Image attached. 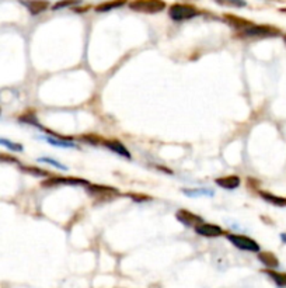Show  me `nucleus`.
Wrapping results in <instances>:
<instances>
[{
    "instance_id": "f257e3e1",
    "label": "nucleus",
    "mask_w": 286,
    "mask_h": 288,
    "mask_svg": "<svg viewBox=\"0 0 286 288\" xmlns=\"http://www.w3.org/2000/svg\"><path fill=\"white\" fill-rule=\"evenodd\" d=\"M240 34L245 38H272L280 34L279 28L273 26H265V24H254L243 30Z\"/></svg>"
},
{
    "instance_id": "f03ea898",
    "label": "nucleus",
    "mask_w": 286,
    "mask_h": 288,
    "mask_svg": "<svg viewBox=\"0 0 286 288\" xmlns=\"http://www.w3.org/2000/svg\"><path fill=\"white\" fill-rule=\"evenodd\" d=\"M169 16L174 21L191 20L194 17L199 16V10L192 5H184V3H176L169 7Z\"/></svg>"
},
{
    "instance_id": "7ed1b4c3",
    "label": "nucleus",
    "mask_w": 286,
    "mask_h": 288,
    "mask_svg": "<svg viewBox=\"0 0 286 288\" xmlns=\"http://www.w3.org/2000/svg\"><path fill=\"white\" fill-rule=\"evenodd\" d=\"M129 9L137 13L156 14L166 9L164 0H133L129 3Z\"/></svg>"
},
{
    "instance_id": "20e7f679",
    "label": "nucleus",
    "mask_w": 286,
    "mask_h": 288,
    "mask_svg": "<svg viewBox=\"0 0 286 288\" xmlns=\"http://www.w3.org/2000/svg\"><path fill=\"white\" fill-rule=\"evenodd\" d=\"M226 238L227 240L232 243L233 246H236L240 250H244V252H251V253H259V245L258 242H255L248 236L244 235H238V233H226Z\"/></svg>"
},
{
    "instance_id": "39448f33",
    "label": "nucleus",
    "mask_w": 286,
    "mask_h": 288,
    "mask_svg": "<svg viewBox=\"0 0 286 288\" xmlns=\"http://www.w3.org/2000/svg\"><path fill=\"white\" fill-rule=\"evenodd\" d=\"M87 191L91 197H94L98 201H109V200L115 199L119 196V191L114 188V187H108V185H97L89 184L87 185Z\"/></svg>"
},
{
    "instance_id": "423d86ee",
    "label": "nucleus",
    "mask_w": 286,
    "mask_h": 288,
    "mask_svg": "<svg viewBox=\"0 0 286 288\" xmlns=\"http://www.w3.org/2000/svg\"><path fill=\"white\" fill-rule=\"evenodd\" d=\"M44 187H58V185H89V181L79 177H49L42 181Z\"/></svg>"
},
{
    "instance_id": "0eeeda50",
    "label": "nucleus",
    "mask_w": 286,
    "mask_h": 288,
    "mask_svg": "<svg viewBox=\"0 0 286 288\" xmlns=\"http://www.w3.org/2000/svg\"><path fill=\"white\" fill-rule=\"evenodd\" d=\"M194 229H195L197 235H201V236H205V238H218V236H222V235L226 233L225 229L222 227L215 225V224H208V222H202Z\"/></svg>"
},
{
    "instance_id": "6e6552de",
    "label": "nucleus",
    "mask_w": 286,
    "mask_h": 288,
    "mask_svg": "<svg viewBox=\"0 0 286 288\" xmlns=\"http://www.w3.org/2000/svg\"><path fill=\"white\" fill-rule=\"evenodd\" d=\"M176 218H177L183 225H185V227H197V225H199V224H202L204 222V220L199 217V215H197V214L191 213V211H188V210H178L177 214H176Z\"/></svg>"
},
{
    "instance_id": "1a4fd4ad",
    "label": "nucleus",
    "mask_w": 286,
    "mask_h": 288,
    "mask_svg": "<svg viewBox=\"0 0 286 288\" xmlns=\"http://www.w3.org/2000/svg\"><path fill=\"white\" fill-rule=\"evenodd\" d=\"M20 3L27 9L31 16H38L49 7L48 0H20Z\"/></svg>"
},
{
    "instance_id": "9d476101",
    "label": "nucleus",
    "mask_w": 286,
    "mask_h": 288,
    "mask_svg": "<svg viewBox=\"0 0 286 288\" xmlns=\"http://www.w3.org/2000/svg\"><path fill=\"white\" fill-rule=\"evenodd\" d=\"M215 183L219 185V187H222V188H225V190H229V191H232V190H236L240 187L241 184V180L238 176L236 174H230V176H225V177H219L215 180Z\"/></svg>"
},
{
    "instance_id": "9b49d317",
    "label": "nucleus",
    "mask_w": 286,
    "mask_h": 288,
    "mask_svg": "<svg viewBox=\"0 0 286 288\" xmlns=\"http://www.w3.org/2000/svg\"><path fill=\"white\" fill-rule=\"evenodd\" d=\"M102 144L105 145L107 148H108L109 151H112L116 155H119V156H123V158L130 159V152L126 149V146L122 144V142H119V141H115V139H111V141H102Z\"/></svg>"
},
{
    "instance_id": "f8f14e48",
    "label": "nucleus",
    "mask_w": 286,
    "mask_h": 288,
    "mask_svg": "<svg viewBox=\"0 0 286 288\" xmlns=\"http://www.w3.org/2000/svg\"><path fill=\"white\" fill-rule=\"evenodd\" d=\"M225 21L229 24V26H232L233 28H236L238 33H241L243 30H245L247 27H250L252 24L251 21L241 19V17H237V16H233V14H225Z\"/></svg>"
},
{
    "instance_id": "ddd939ff",
    "label": "nucleus",
    "mask_w": 286,
    "mask_h": 288,
    "mask_svg": "<svg viewBox=\"0 0 286 288\" xmlns=\"http://www.w3.org/2000/svg\"><path fill=\"white\" fill-rule=\"evenodd\" d=\"M258 260L265 266L268 270H276L279 267V260L272 252H259Z\"/></svg>"
},
{
    "instance_id": "4468645a",
    "label": "nucleus",
    "mask_w": 286,
    "mask_h": 288,
    "mask_svg": "<svg viewBox=\"0 0 286 288\" xmlns=\"http://www.w3.org/2000/svg\"><path fill=\"white\" fill-rule=\"evenodd\" d=\"M126 3H128V0H109V2H104L101 5L95 6V10L100 12V13H105V12H109V10L122 7L123 5H126Z\"/></svg>"
},
{
    "instance_id": "2eb2a0df",
    "label": "nucleus",
    "mask_w": 286,
    "mask_h": 288,
    "mask_svg": "<svg viewBox=\"0 0 286 288\" xmlns=\"http://www.w3.org/2000/svg\"><path fill=\"white\" fill-rule=\"evenodd\" d=\"M259 197L264 200V201H266V203L272 204V206L286 207V199L279 197V196H275V194H272V193L259 191Z\"/></svg>"
},
{
    "instance_id": "dca6fc26",
    "label": "nucleus",
    "mask_w": 286,
    "mask_h": 288,
    "mask_svg": "<svg viewBox=\"0 0 286 288\" xmlns=\"http://www.w3.org/2000/svg\"><path fill=\"white\" fill-rule=\"evenodd\" d=\"M264 273H265L278 287H286V273H282V271H278V270H268V268H266Z\"/></svg>"
},
{
    "instance_id": "f3484780",
    "label": "nucleus",
    "mask_w": 286,
    "mask_h": 288,
    "mask_svg": "<svg viewBox=\"0 0 286 288\" xmlns=\"http://www.w3.org/2000/svg\"><path fill=\"white\" fill-rule=\"evenodd\" d=\"M44 139L47 141L48 144H51L52 146H58V148H76V145L70 141L62 139V138H54V137H44Z\"/></svg>"
},
{
    "instance_id": "a211bd4d",
    "label": "nucleus",
    "mask_w": 286,
    "mask_h": 288,
    "mask_svg": "<svg viewBox=\"0 0 286 288\" xmlns=\"http://www.w3.org/2000/svg\"><path fill=\"white\" fill-rule=\"evenodd\" d=\"M183 193L188 197H201V196H213L215 191L209 188H183Z\"/></svg>"
},
{
    "instance_id": "6ab92c4d",
    "label": "nucleus",
    "mask_w": 286,
    "mask_h": 288,
    "mask_svg": "<svg viewBox=\"0 0 286 288\" xmlns=\"http://www.w3.org/2000/svg\"><path fill=\"white\" fill-rule=\"evenodd\" d=\"M0 145L6 146L7 149H10V151L13 152H23V145L13 142L10 139H6V138H0Z\"/></svg>"
},
{
    "instance_id": "aec40b11",
    "label": "nucleus",
    "mask_w": 286,
    "mask_h": 288,
    "mask_svg": "<svg viewBox=\"0 0 286 288\" xmlns=\"http://www.w3.org/2000/svg\"><path fill=\"white\" fill-rule=\"evenodd\" d=\"M79 3H82V0H61L58 3H55L52 6V10H61V9H66V7L77 6Z\"/></svg>"
},
{
    "instance_id": "412c9836",
    "label": "nucleus",
    "mask_w": 286,
    "mask_h": 288,
    "mask_svg": "<svg viewBox=\"0 0 286 288\" xmlns=\"http://www.w3.org/2000/svg\"><path fill=\"white\" fill-rule=\"evenodd\" d=\"M219 5L222 6H230V7H245V0H216Z\"/></svg>"
},
{
    "instance_id": "4be33fe9",
    "label": "nucleus",
    "mask_w": 286,
    "mask_h": 288,
    "mask_svg": "<svg viewBox=\"0 0 286 288\" xmlns=\"http://www.w3.org/2000/svg\"><path fill=\"white\" fill-rule=\"evenodd\" d=\"M19 121H21V123H26V124H33V125H35V127H40V128H42L41 125L38 124V121H37V118H35V116L33 114V113H27V114H24V116L19 118Z\"/></svg>"
},
{
    "instance_id": "5701e85b",
    "label": "nucleus",
    "mask_w": 286,
    "mask_h": 288,
    "mask_svg": "<svg viewBox=\"0 0 286 288\" xmlns=\"http://www.w3.org/2000/svg\"><path fill=\"white\" fill-rule=\"evenodd\" d=\"M38 162H42V163H48V165H52V166H55V167H58V169H61V170H68V166L62 165L61 162L54 160V159H51V158H40L38 159Z\"/></svg>"
},
{
    "instance_id": "b1692460",
    "label": "nucleus",
    "mask_w": 286,
    "mask_h": 288,
    "mask_svg": "<svg viewBox=\"0 0 286 288\" xmlns=\"http://www.w3.org/2000/svg\"><path fill=\"white\" fill-rule=\"evenodd\" d=\"M23 170L24 172L30 173V174H34V176H48V172L47 170H42V169H38V167H34V166H31V167H24L23 166Z\"/></svg>"
},
{
    "instance_id": "393cba45",
    "label": "nucleus",
    "mask_w": 286,
    "mask_h": 288,
    "mask_svg": "<svg viewBox=\"0 0 286 288\" xmlns=\"http://www.w3.org/2000/svg\"><path fill=\"white\" fill-rule=\"evenodd\" d=\"M82 139L83 141H87V142L91 145H97L100 141H101L100 138H97L95 135H93V134H90V135H87V137L84 135V137H82Z\"/></svg>"
},
{
    "instance_id": "a878e982",
    "label": "nucleus",
    "mask_w": 286,
    "mask_h": 288,
    "mask_svg": "<svg viewBox=\"0 0 286 288\" xmlns=\"http://www.w3.org/2000/svg\"><path fill=\"white\" fill-rule=\"evenodd\" d=\"M0 162H10V163H16L17 160L9 155H0Z\"/></svg>"
},
{
    "instance_id": "bb28decb",
    "label": "nucleus",
    "mask_w": 286,
    "mask_h": 288,
    "mask_svg": "<svg viewBox=\"0 0 286 288\" xmlns=\"http://www.w3.org/2000/svg\"><path fill=\"white\" fill-rule=\"evenodd\" d=\"M280 239L283 240V242L286 243V233H282V235H280Z\"/></svg>"
},
{
    "instance_id": "cd10ccee",
    "label": "nucleus",
    "mask_w": 286,
    "mask_h": 288,
    "mask_svg": "<svg viewBox=\"0 0 286 288\" xmlns=\"http://www.w3.org/2000/svg\"><path fill=\"white\" fill-rule=\"evenodd\" d=\"M283 42H285V45H286V34L283 35Z\"/></svg>"
},
{
    "instance_id": "c85d7f7f",
    "label": "nucleus",
    "mask_w": 286,
    "mask_h": 288,
    "mask_svg": "<svg viewBox=\"0 0 286 288\" xmlns=\"http://www.w3.org/2000/svg\"><path fill=\"white\" fill-rule=\"evenodd\" d=\"M0 113H2V111H0Z\"/></svg>"
}]
</instances>
